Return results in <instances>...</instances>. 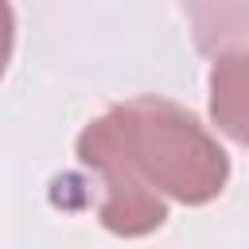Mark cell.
Returning <instances> with one entry per match:
<instances>
[{"mask_svg": "<svg viewBox=\"0 0 249 249\" xmlns=\"http://www.w3.org/2000/svg\"><path fill=\"white\" fill-rule=\"evenodd\" d=\"M210 121L222 136L249 148V43H230L210 62Z\"/></svg>", "mask_w": 249, "mask_h": 249, "instance_id": "2", "label": "cell"}, {"mask_svg": "<svg viewBox=\"0 0 249 249\" xmlns=\"http://www.w3.org/2000/svg\"><path fill=\"white\" fill-rule=\"evenodd\" d=\"M78 163L97 187V222L117 237H144L167 222V198L214 202L230 183V156L179 101L140 93L78 136Z\"/></svg>", "mask_w": 249, "mask_h": 249, "instance_id": "1", "label": "cell"}]
</instances>
